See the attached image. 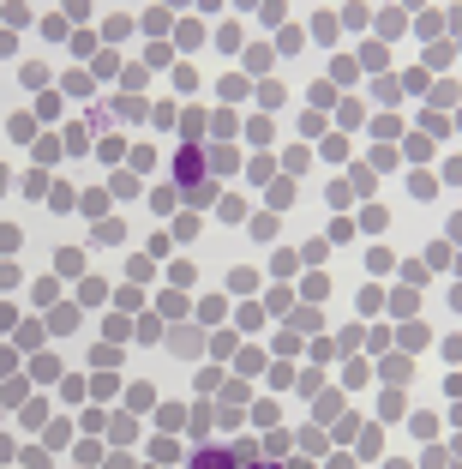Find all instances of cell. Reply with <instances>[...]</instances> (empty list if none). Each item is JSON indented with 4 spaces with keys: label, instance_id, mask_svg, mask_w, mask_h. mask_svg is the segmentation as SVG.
I'll return each mask as SVG.
<instances>
[{
    "label": "cell",
    "instance_id": "1",
    "mask_svg": "<svg viewBox=\"0 0 462 469\" xmlns=\"http://www.w3.org/2000/svg\"><path fill=\"white\" fill-rule=\"evenodd\" d=\"M174 175H180V187H198V181H204V157H198L193 145H186V151L174 157Z\"/></svg>",
    "mask_w": 462,
    "mask_h": 469
},
{
    "label": "cell",
    "instance_id": "2",
    "mask_svg": "<svg viewBox=\"0 0 462 469\" xmlns=\"http://www.w3.org/2000/svg\"><path fill=\"white\" fill-rule=\"evenodd\" d=\"M204 168H216V175H234V168H240V151H234V145H216V151L204 157Z\"/></svg>",
    "mask_w": 462,
    "mask_h": 469
},
{
    "label": "cell",
    "instance_id": "3",
    "mask_svg": "<svg viewBox=\"0 0 462 469\" xmlns=\"http://www.w3.org/2000/svg\"><path fill=\"white\" fill-rule=\"evenodd\" d=\"M204 36H210V31L198 24V18H180V24H174V43H180V48H198Z\"/></svg>",
    "mask_w": 462,
    "mask_h": 469
},
{
    "label": "cell",
    "instance_id": "4",
    "mask_svg": "<svg viewBox=\"0 0 462 469\" xmlns=\"http://www.w3.org/2000/svg\"><path fill=\"white\" fill-rule=\"evenodd\" d=\"M415 31L426 36V43H438V36H445V13H420V18H415Z\"/></svg>",
    "mask_w": 462,
    "mask_h": 469
},
{
    "label": "cell",
    "instance_id": "5",
    "mask_svg": "<svg viewBox=\"0 0 462 469\" xmlns=\"http://www.w3.org/2000/svg\"><path fill=\"white\" fill-rule=\"evenodd\" d=\"M300 43H306L300 24H283V31H276V48H283V55H300Z\"/></svg>",
    "mask_w": 462,
    "mask_h": 469
},
{
    "label": "cell",
    "instance_id": "6",
    "mask_svg": "<svg viewBox=\"0 0 462 469\" xmlns=\"http://www.w3.org/2000/svg\"><path fill=\"white\" fill-rule=\"evenodd\" d=\"M408 193H415V199H433V193H438V181L426 175V168H415V175H408Z\"/></svg>",
    "mask_w": 462,
    "mask_h": 469
},
{
    "label": "cell",
    "instance_id": "7",
    "mask_svg": "<svg viewBox=\"0 0 462 469\" xmlns=\"http://www.w3.org/2000/svg\"><path fill=\"white\" fill-rule=\"evenodd\" d=\"M126 277H133V283H150V277H156V265H150V253L126 259Z\"/></svg>",
    "mask_w": 462,
    "mask_h": 469
},
{
    "label": "cell",
    "instance_id": "8",
    "mask_svg": "<svg viewBox=\"0 0 462 469\" xmlns=\"http://www.w3.org/2000/svg\"><path fill=\"white\" fill-rule=\"evenodd\" d=\"M168 349H174V355H193V349H198V331H186V325L168 331Z\"/></svg>",
    "mask_w": 462,
    "mask_h": 469
},
{
    "label": "cell",
    "instance_id": "9",
    "mask_svg": "<svg viewBox=\"0 0 462 469\" xmlns=\"http://www.w3.org/2000/svg\"><path fill=\"white\" fill-rule=\"evenodd\" d=\"M30 379H48V385H54V379H60V361H54V355H36V361H30Z\"/></svg>",
    "mask_w": 462,
    "mask_h": 469
},
{
    "label": "cell",
    "instance_id": "10",
    "mask_svg": "<svg viewBox=\"0 0 462 469\" xmlns=\"http://www.w3.org/2000/svg\"><path fill=\"white\" fill-rule=\"evenodd\" d=\"M156 427H168V433H174V427H186V403H163V415H156Z\"/></svg>",
    "mask_w": 462,
    "mask_h": 469
},
{
    "label": "cell",
    "instance_id": "11",
    "mask_svg": "<svg viewBox=\"0 0 462 469\" xmlns=\"http://www.w3.org/2000/svg\"><path fill=\"white\" fill-rule=\"evenodd\" d=\"M216 91H223V103H240V96H246V78H240V73H228L223 85H216Z\"/></svg>",
    "mask_w": 462,
    "mask_h": 469
},
{
    "label": "cell",
    "instance_id": "12",
    "mask_svg": "<svg viewBox=\"0 0 462 469\" xmlns=\"http://www.w3.org/2000/svg\"><path fill=\"white\" fill-rule=\"evenodd\" d=\"M240 43H246L240 24H223V31H216V48H228V55H240Z\"/></svg>",
    "mask_w": 462,
    "mask_h": 469
},
{
    "label": "cell",
    "instance_id": "13",
    "mask_svg": "<svg viewBox=\"0 0 462 469\" xmlns=\"http://www.w3.org/2000/svg\"><path fill=\"white\" fill-rule=\"evenodd\" d=\"M198 469H228V452L223 445H204V452H198Z\"/></svg>",
    "mask_w": 462,
    "mask_h": 469
},
{
    "label": "cell",
    "instance_id": "14",
    "mask_svg": "<svg viewBox=\"0 0 462 469\" xmlns=\"http://www.w3.org/2000/svg\"><path fill=\"white\" fill-rule=\"evenodd\" d=\"M313 36H318V43H336V18L318 13V18H313Z\"/></svg>",
    "mask_w": 462,
    "mask_h": 469
},
{
    "label": "cell",
    "instance_id": "15",
    "mask_svg": "<svg viewBox=\"0 0 462 469\" xmlns=\"http://www.w3.org/2000/svg\"><path fill=\"white\" fill-rule=\"evenodd\" d=\"M385 379H390V385H403V379H408V355H390V361H385Z\"/></svg>",
    "mask_w": 462,
    "mask_h": 469
},
{
    "label": "cell",
    "instance_id": "16",
    "mask_svg": "<svg viewBox=\"0 0 462 469\" xmlns=\"http://www.w3.org/2000/svg\"><path fill=\"white\" fill-rule=\"evenodd\" d=\"M24 193H30V199H48V168H36V175H24Z\"/></svg>",
    "mask_w": 462,
    "mask_h": 469
},
{
    "label": "cell",
    "instance_id": "17",
    "mask_svg": "<svg viewBox=\"0 0 462 469\" xmlns=\"http://www.w3.org/2000/svg\"><path fill=\"white\" fill-rule=\"evenodd\" d=\"M433 66H450V43H426V73Z\"/></svg>",
    "mask_w": 462,
    "mask_h": 469
},
{
    "label": "cell",
    "instance_id": "18",
    "mask_svg": "<svg viewBox=\"0 0 462 469\" xmlns=\"http://www.w3.org/2000/svg\"><path fill=\"white\" fill-rule=\"evenodd\" d=\"M373 96H378V103H396V96H403V85H396V78H378Z\"/></svg>",
    "mask_w": 462,
    "mask_h": 469
},
{
    "label": "cell",
    "instance_id": "19",
    "mask_svg": "<svg viewBox=\"0 0 462 469\" xmlns=\"http://www.w3.org/2000/svg\"><path fill=\"white\" fill-rule=\"evenodd\" d=\"M180 133L198 138V133H204V115H198V108H186V115H180Z\"/></svg>",
    "mask_w": 462,
    "mask_h": 469
},
{
    "label": "cell",
    "instance_id": "20",
    "mask_svg": "<svg viewBox=\"0 0 462 469\" xmlns=\"http://www.w3.org/2000/svg\"><path fill=\"white\" fill-rule=\"evenodd\" d=\"M270 205H276V211H283V205H295V181H276V187H270Z\"/></svg>",
    "mask_w": 462,
    "mask_h": 469
},
{
    "label": "cell",
    "instance_id": "21",
    "mask_svg": "<svg viewBox=\"0 0 462 469\" xmlns=\"http://www.w3.org/2000/svg\"><path fill=\"white\" fill-rule=\"evenodd\" d=\"M253 283H258V271H246V265H240V271L228 277V289H234V295H246V289H253Z\"/></svg>",
    "mask_w": 462,
    "mask_h": 469
},
{
    "label": "cell",
    "instance_id": "22",
    "mask_svg": "<svg viewBox=\"0 0 462 469\" xmlns=\"http://www.w3.org/2000/svg\"><path fill=\"white\" fill-rule=\"evenodd\" d=\"M426 91H433V103H456V85H450V78H438V85H426Z\"/></svg>",
    "mask_w": 462,
    "mask_h": 469
},
{
    "label": "cell",
    "instance_id": "23",
    "mask_svg": "<svg viewBox=\"0 0 462 469\" xmlns=\"http://www.w3.org/2000/svg\"><path fill=\"white\" fill-rule=\"evenodd\" d=\"M366 265H373V271H378V277H385V271H396V259H390V253H385V247H373V259H366Z\"/></svg>",
    "mask_w": 462,
    "mask_h": 469
},
{
    "label": "cell",
    "instance_id": "24",
    "mask_svg": "<svg viewBox=\"0 0 462 469\" xmlns=\"http://www.w3.org/2000/svg\"><path fill=\"white\" fill-rule=\"evenodd\" d=\"M403 283H408V289L426 283V265H420V259H408V265H403Z\"/></svg>",
    "mask_w": 462,
    "mask_h": 469
},
{
    "label": "cell",
    "instance_id": "25",
    "mask_svg": "<svg viewBox=\"0 0 462 469\" xmlns=\"http://www.w3.org/2000/svg\"><path fill=\"white\" fill-rule=\"evenodd\" d=\"M186 199H193V205H210V199H216V187H210V181H198V187H186Z\"/></svg>",
    "mask_w": 462,
    "mask_h": 469
},
{
    "label": "cell",
    "instance_id": "26",
    "mask_svg": "<svg viewBox=\"0 0 462 469\" xmlns=\"http://www.w3.org/2000/svg\"><path fill=\"white\" fill-rule=\"evenodd\" d=\"M18 283V265H13V259H0V289H13Z\"/></svg>",
    "mask_w": 462,
    "mask_h": 469
},
{
    "label": "cell",
    "instance_id": "27",
    "mask_svg": "<svg viewBox=\"0 0 462 469\" xmlns=\"http://www.w3.org/2000/svg\"><path fill=\"white\" fill-rule=\"evenodd\" d=\"M13 325H18V313H13V307H0V331H13Z\"/></svg>",
    "mask_w": 462,
    "mask_h": 469
},
{
    "label": "cell",
    "instance_id": "28",
    "mask_svg": "<svg viewBox=\"0 0 462 469\" xmlns=\"http://www.w3.org/2000/svg\"><path fill=\"white\" fill-rule=\"evenodd\" d=\"M450 241H456V247H462V211H456V217H450Z\"/></svg>",
    "mask_w": 462,
    "mask_h": 469
},
{
    "label": "cell",
    "instance_id": "29",
    "mask_svg": "<svg viewBox=\"0 0 462 469\" xmlns=\"http://www.w3.org/2000/svg\"><path fill=\"white\" fill-rule=\"evenodd\" d=\"M108 469H133V457H108Z\"/></svg>",
    "mask_w": 462,
    "mask_h": 469
},
{
    "label": "cell",
    "instance_id": "30",
    "mask_svg": "<svg viewBox=\"0 0 462 469\" xmlns=\"http://www.w3.org/2000/svg\"><path fill=\"white\" fill-rule=\"evenodd\" d=\"M6 187H13V168H0V193H6Z\"/></svg>",
    "mask_w": 462,
    "mask_h": 469
},
{
    "label": "cell",
    "instance_id": "31",
    "mask_svg": "<svg viewBox=\"0 0 462 469\" xmlns=\"http://www.w3.org/2000/svg\"><path fill=\"white\" fill-rule=\"evenodd\" d=\"M450 421H456V427H462V397H456V409H450Z\"/></svg>",
    "mask_w": 462,
    "mask_h": 469
},
{
    "label": "cell",
    "instance_id": "32",
    "mask_svg": "<svg viewBox=\"0 0 462 469\" xmlns=\"http://www.w3.org/2000/svg\"><path fill=\"white\" fill-rule=\"evenodd\" d=\"M253 469H283V463H253Z\"/></svg>",
    "mask_w": 462,
    "mask_h": 469
},
{
    "label": "cell",
    "instance_id": "33",
    "mask_svg": "<svg viewBox=\"0 0 462 469\" xmlns=\"http://www.w3.org/2000/svg\"><path fill=\"white\" fill-rule=\"evenodd\" d=\"M456 271H462V253H456Z\"/></svg>",
    "mask_w": 462,
    "mask_h": 469
},
{
    "label": "cell",
    "instance_id": "34",
    "mask_svg": "<svg viewBox=\"0 0 462 469\" xmlns=\"http://www.w3.org/2000/svg\"><path fill=\"white\" fill-rule=\"evenodd\" d=\"M168 6H180V0H168Z\"/></svg>",
    "mask_w": 462,
    "mask_h": 469
},
{
    "label": "cell",
    "instance_id": "35",
    "mask_svg": "<svg viewBox=\"0 0 462 469\" xmlns=\"http://www.w3.org/2000/svg\"><path fill=\"white\" fill-rule=\"evenodd\" d=\"M456 48H462V43H456Z\"/></svg>",
    "mask_w": 462,
    "mask_h": 469
}]
</instances>
